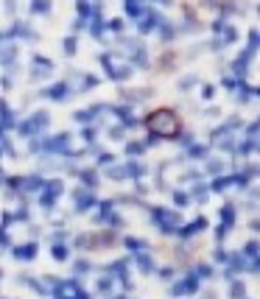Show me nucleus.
Listing matches in <instances>:
<instances>
[{"label": "nucleus", "instance_id": "f257e3e1", "mask_svg": "<svg viewBox=\"0 0 260 299\" xmlns=\"http://www.w3.org/2000/svg\"><path fill=\"white\" fill-rule=\"evenodd\" d=\"M146 126L154 131L157 137H176V131L182 129V121L174 109H157L146 118Z\"/></svg>", "mask_w": 260, "mask_h": 299}]
</instances>
